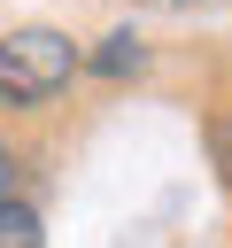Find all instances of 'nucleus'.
<instances>
[{
  "instance_id": "f257e3e1",
  "label": "nucleus",
  "mask_w": 232,
  "mask_h": 248,
  "mask_svg": "<svg viewBox=\"0 0 232 248\" xmlns=\"http://www.w3.org/2000/svg\"><path fill=\"white\" fill-rule=\"evenodd\" d=\"M77 70H85V54H77L70 31L23 23V31L0 39V108H39V101H54Z\"/></svg>"
},
{
  "instance_id": "7ed1b4c3",
  "label": "nucleus",
  "mask_w": 232,
  "mask_h": 248,
  "mask_svg": "<svg viewBox=\"0 0 232 248\" xmlns=\"http://www.w3.org/2000/svg\"><path fill=\"white\" fill-rule=\"evenodd\" d=\"M0 248H46V225H39L31 202H8L0 209Z\"/></svg>"
},
{
  "instance_id": "f03ea898",
  "label": "nucleus",
  "mask_w": 232,
  "mask_h": 248,
  "mask_svg": "<svg viewBox=\"0 0 232 248\" xmlns=\"http://www.w3.org/2000/svg\"><path fill=\"white\" fill-rule=\"evenodd\" d=\"M93 70H101V78H139V70H147V39H139V31H108L101 54H93Z\"/></svg>"
},
{
  "instance_id": "39448f33",
  "label": "nucleus",
  "mask_w": 232,
  "mask_h": 248,
  "mask_svg": "<svg viewBox=\"0 0 232 248\" xmlns=\"http://www.w3.org/2000/svg\"><path fill=\"white\" fill-rule=\"evenodd\" d=\"M8 202H15V147L0 140V209H8Z\"/></svg>"
},
{
  "instance_id": "20e7f679",
  "label": "nucleus",
  "mask_w": 232,
  "mask_h": 248,
  "mask_svg": "<svg viewBox=\"0 0 232 248\" xmlns=\"http://www.w3.org/2000/svg\"><path fill=\"white\" fill-rule=\"evenodd\" d=\"M209 155H217V170L232 178V108H217V116H209Z\"/></svg>"
}]
</instances>
